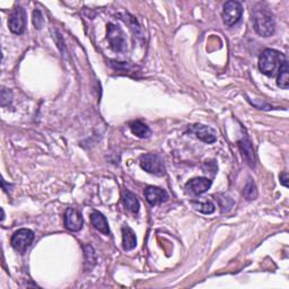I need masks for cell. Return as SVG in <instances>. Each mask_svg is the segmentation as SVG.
Segmentation results:
<instances>
[{"mask_svg":"<svg viewBox=\"0 0 289 289\" xmlns=\"http://www.w3.org/2000/svg\"><path fill=\"white\" fill-rule=\"evenodd\" d=\"M243 195L246 198V200L251 201V200H256L258 197V190L257 186L254 184V182L252 180H248V182L246 183L244 191H243Z\"/></svg>","mask_w":289,"mask_h":289,"instance_id":"obj_19","label":"cell"},{"mask_svg":"<svg viewBox=\"0 0 289 289\" xmlns=\"http://www.w3.org/2000/svg\"><path fill=\"white\" fill-rule=\"evenodd\" d=\"M243 7L239 2H227L224 4L223 21L227 26H233L241 20Z\"/></svg>","mask_w":289,"mask_h":289,"instance_id":"obj_6","label":"cell"},{"mask_svg":"<svg viewBox=\"0 0 289 289\" xmlns=\"http://www.w3.org/2000/svg\"><path fill=\"white\" fill-rule=\"evenodd\" d=\"M90 223H92V225L94 226V228L101 232L102 234L110 235L109 224H107V220L104 217L103 214H101L99 211L92 213V215H90Z\"/></svg>","mask_w":289,"mask_h":289,"instance_id":"obj_12","label":"cell"},{"mask_svg":"<svg viewBox=\"0 0 289 289\" xmlns=\"http://www.w3.org/2000/svg\"><path fill=\"white\" fill-rule=\"evenodd\" d=\"M145 197L149 205L157 206V205H161V203H163V202L167 201L168 194L164 189L150 185V186H147V188L145 189Z\"/></svg>","mask_w":289,"mask_h":289,"instance_id":"obj_10","label":"cell"},{"mask_svg":"<svg viewBox=\"0 0 289 289\" xmlns=\"http://www.w3.org/2000/svg\"><path fill=\"white\" fill-rule=\"evenodd\" d=\"M188 132L194 133L197 138L202 140L206 144H214L217 140V133L210 127L202 126V124H194L190 126L188 129Z\"/></svg>","mask_w":289,"mask_h":289,"instance_id":"obj_8","label":"cell"},{"mask_svg":"<svg viewBox=\"0 0 289 289\" xmlns=\"http://www.w3.org/2000/svg\"><path fill=\"white\" fill-rule=\"evenodd\" d=\"M33 24H34V26H35V28H37V30H41V28L43 27L44 18H43L42 13L38 9L34 10V13H33Z\"/></svg>","mask_w":289,"mask_h":289,"instance_id":"obj_20","label":"cell"},{"mask_svg":"<svg viewBox=\"0 0 289 289\" xmlns=\"http://www.w3.org/2000/svg\"><path fill=\"white\" fill-rule=\"evenodd\" d=\"M129 127H130V130H131V132L139 138H148L151 133L149 127L141 121L130 122Z\"/></svg>","mask_w":289,"mask_h":289,"instance_id":"obj_16","label":"cell"},{"mask_svg":"<svg viewBox=\"0 0 289 289\" xmlns=\"http://www.w3.org/2000/svg\"><path fill=\"white\" fill-rule=\"evenodd\" d=\"M84 220L82 213L75 208H68L65 214V226L68 230L78 232L83 227Z\"/></svg>","mask_w":289,"mask_h":289,"instance_id":"obj_9","label":"cell"},{"mask_svg":"<svg viewBox=\"0 0 289 289\" xmlns=\"http://www.w3.org/2000/svg\"><path fill=\"white\" fill-rule=\"evenodd\" d=\"M122 245L126 251H131L137 245L136 233L127 225L122 227Z\"/></svg>","mask_w":289,"mask_h":289,"instance_id":"obj_13","label":"cell"},{"mask_svg":"<svg viewBox=\"0 0 289 289\" xmlns=\"http://www.w3.org/2000/svg\"><path fill=\"white\" fill-rule=\"evenodd\" d=\"M123 203L124 207H126L129 211H131L133 214H137L139 211L140 203L138 198L133 195L132 192L130 191H124L123 194Z\"/></svg>","mask_w":289,"mask_h":289,"instance_id":"obj_15","label":"cell"},{"mask_svg":"<svg viewBox=\"0 0 289 289\" xmlns=\"http://www.w3.org/2000/svg\"><path fill=\"white\" fill-rule=\"evenodd\" d=\"M285 55L281 52L274 49L264 50L259 60V68L264 75L273 77L275 76L277 71H279L280 67L284 62Z\"/></svg>","mask_w":289,"mask_h":289,"instance_id":"obj_1","label":"cell"},{"mask_svg":"<svg viewBox=\"0 0 289 289\" xmlns=\"http://www.w3.org/2000/svg\"><path fill=\"white\" fill-rule=\"evenodd\" d=\"M107 41L115 52H123L127 49V38L123 31L115 24H107Z\"/></svg>","mask_w":289,"mask_h":289,"instance_id":"obj_4","label":"cell"},{"mask_svg":"<svg viewBox=\"0 0 289 289\" xmlns=\"http://www.w3.org/2000/svg\"><path fill=\"white\" fill-rule=\"evenodd\" d=\"M279 76H278V86L282 89H287L289 86V67H288V62L287 60H285L282 62V65L279 69Z\"/></svg>","mask_w":289,"mask_h":289,"instance_id":"obj_17","label":"cell"},{"mask_svg":"<svg viewBox=\"0 0 289 289\" xmlns=\"http://www.w3.org/2000/svg\"><path fill=\"white\" fill-rule=\"evenodd\" d=\"M140 166L146 172L154 174L156 177H163L165 174V165L162 157L157 154H145L141 156Z\"/></svg>","mask_w":289,"mask_h":289,"instance_id":"obj_3","label":"cell"},{"mask_svg":"<svg viewBox=\"0 0 289 289\" xmlns=\"http://www.w3.org/2000/svg\"><path fill=\"white\" fill-rule=\"evenodd\" d=\"M25 18H26L25 10L23 9L21 6H16L9 16V21H8L9 30L14 34H22L25 30V23H26Z\"/></svg>","mask_w":289,"mask_h":289,"instance_id":"obj_7","label":"cell"},{"mask_svg":"<svg viewBox=\"0 0 289 289\" xmlns=\"http://www.w3.org/2000/svg\"><path fill=\"white\" fill-rule=\"evenodd\" d=\"M192 206L196 209V210L200 211L202 214L206 215H210L215 211V203L210 200H202V201H192Z\"/></svg>","mask_w":289,"mask_h":289,"instance_id":"obj_18","label":"cell"},{"mask_svg":"<svg viewBox=\"0 0 289 289\" xmlns=\"http://www.w3.org/2000/svg\"><path fill=\"white\" fill-rule=\"evenodd\" d=\"M34 241V233L31 229L22 228L15 232L11 237V246L16 252L24 254Z\"/></svg>","mask_w":289,"mask_h":289,"instance_id":"obj_5","label":"cell"},{"mask_svg":"<svg viewBox=\"0 0 289 289\" xmlns=\"http://www.w3.org/2000/svg\"><path fill=\"white\" fill-rule=\"evenodd\" d=\"M211 186V181L207 178H196L190 180L188 183L185 184V190L188 194L200 196L205 194L207 190Z\"/></svg>","mask_w":289,"mask_h":289,"instance_id":"obj_11","label":"cell"},{"mask_svg":"<svg viewBox=\"0 0 289 289\" xmlns=\"http://www.w3.org/2000/svg\"><path fill=\"white\" fill-rule=\"evenodd\" d=\"M239 146L243 154V157L245 158V161L247 162L248 165L251 167H254V165H256V158H254V150L251 141L247 138H244L243 140L239 141Z\"/></svg>","mask_w":289,"mask_h":289,"instance_id":"obj_14","label":"cell"},{"mask_svg":"<svg viewBox=\"0 0 289 289\" xmlns=\"http://www.w3.org/2000/svg\"><path fill=\"white\" fill-rule=\"evenodd\" d=\"M280 183L284 185V186H288V174H287V172H282L281 174H280Z\"/></svg>","mask_w":289,"mask_h":289,"instance_id":"obj_22","label":"cell"},{"mask_svg":"<svg viewBox=\"0 0 289 289\" xmlns=\"http://www.w3.org/2000/svg\"><path fill=\"white\" fill-rule=\"evenodd\" d=\"M254 30L259 35L263 37H269L273 35L276 30V24L273 15L267 9L260 8L254 10L253 14Z\"/></svg>","mask_w":289,"mask_h":289,"instance_id":"obj_2","label":"cell"},{"mask_svg":"<svg viewBox=\"0 0 289 289\" xmlns=\"http://www.w3.org/2000/svg\"><path fill=\"white\" fill-rule=\"evenodd\" d=\"M85 256H86V263H88V264L92 263V265H95L96 256H95V252L92 246H89V245L85 246Z\"/></svg>","mask_w":289,"mask_h":289,"instance_id":"obj_21","label":"cell"}]
</instances>
